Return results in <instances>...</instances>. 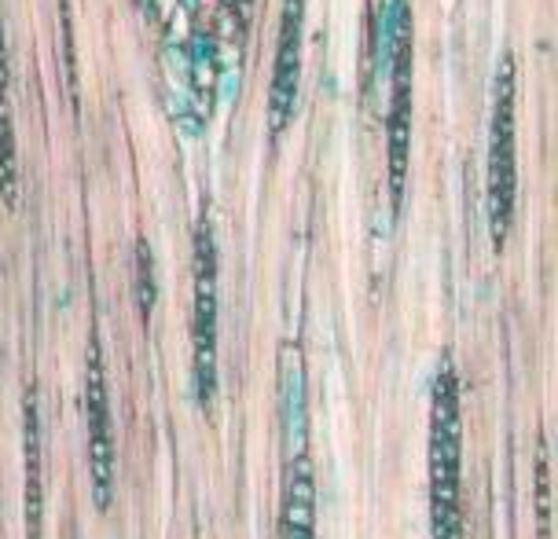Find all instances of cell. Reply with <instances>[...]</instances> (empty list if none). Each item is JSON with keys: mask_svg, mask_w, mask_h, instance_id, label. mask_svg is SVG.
Returning <instances> with one entry per match:
<instances>
[{"mask_svg": "<svg viewBox=\"0 0 558 539\" xmlns=\"http://www.w3.org/2000/svg\"><path fill=\"white\" fill-rule=\"evenodd\" d=\"M430 506L434 539H463L460 525V382L452 359H441L434 382V441H430Z\"/></svg>", "mask_w": 558, "mask_h": 539, "instance_id": "6da1fadb", "label": "cell"}, {"mask_svg": "<svg viewBox=\"0 0 558 539\" xmlns=\"http://www.w3.org/2000/svg\"><path fill=\"white\" fill-rule=\"evenodd\" d=\"M408 147H412V19L404 0H393L390 26V111H386V155H390L393 206L404 198Z\"/></svg>", "mask_w": 558, "mask_h": 539, "instance_id": "7a4b0ae2", "label": "cell"}, {"mask_svg": "<svg viewBox=\"0 0 558 539\" xmlns=\"http://www.w3.org/2000/svg\"><path fill=\"white\" fill-rule=\"evenodd\" d=\"M488 217L493 238L504 246L514 217V63L504 59L496 77V111H493V155H488Z\"/></svg>", "mask_w": 558, "mask_h": 539, "instance_id": "3957f363", "label": "cell"}, {"mask_svg": "<svg viewBox=\"0 0 558 539\" xmlns=\"http://www.w3.org/2000/svg\"><path fill=\"white\" fill-rule=\"evenodd\" d=\"M195 396L209 407L217 393V246L209 221L198 224L195 238Z\"/></svg>", "mask_w": 558, "mask_h": 539, "instance_id": "277c9868", "label": "cell"}, {"mask_svg": "<svg viewBox=\"0 0 558 539\" xmlns=\"http://www.w3.org/2000/svg\"><path fill=\"white\" fill-rule=\"evenodd\" d=\"M88 452H93V488L96 506L107 511L114 499V433H111V404H107L104 359L99 345H88Z\"/></svg>", "mask_w": 558, "mask_h": 539, "instance_id": "5b68a950", "label": "cell"}, {"mask_svg": "<svg viewBox=\"0 0 558 539\" xmlns=\"http://www.w3.org/2000/svg\"><path fill=\"white\" fill-rule=\"evenodd\" d=\"M302 12H305V0H283L276 66H272V96H268V122H272V133H283L294 114L298 74H302Z\"/></svg>", "mask_w": 558, "mask_h": 539, "instance_id": "8992f818", "label": "cell"}, {"mask_svg": "<svg viewBox=\"0 0 558 539\" xmlns=\"http://www.w3.org/2000/svg\"><path fill=\"white\" fill-rule=\"evenodd\" d=\"M26 528L29 539H41V426H37V396H26Z\"/></svg>", "mask_w": 558, "mask_h": 539, "instance_id": "52a82bcc", "label": "cell"}, {"mask_svg": "<svg viewBox=\"0 0 558 539\" xmlns=\"http://www.w3.org/2000/svg\"><path fill=\"white\" fill-rule=\"evenodd\" d=\"M19 166H15V133H12V107H8V45L4 23H0V195L15 203L19 195Z\"/></svg>", "mask_w": 558, "mask_h": 539, "instance_id": "ba28073f", "label": "cell"}, {"mask_svg": "<svg viewBox=\"0 0 558 539\" xmlns=\"http://www.w3.org/2000/svg\"><path fill=\"white\" fill-rule=\"evenodd\" d=\"M313 470L308 458L302 455L294 463L291 495H287V517H283V539H313Z\"/></svg>", "mask_w": 558, "mask_h": 539, "instance_id": "9c48e42d", "label": "cell"}, {"mask_svg": "<svg viewBox=\"0 0 558 539\" xmlns=\"http://www.w3.org/2000/svg\"><path fill=\"white\" fill-rule=\"evenodd\" d=\"M136 291H140V316H151L155 308V275H151V249L147 243H136Z\"/></svg>", "mask_w": 558, "mask_h": 539, "instance_id": "30bf717a", "label": "cell"}]
</instances>
